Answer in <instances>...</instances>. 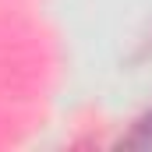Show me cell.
I'll return each instance as SVG.
<instances>
[{
    "mask_svg": "<svg viewBox=\"0 0 152 152\" xmlns=\"http://www.w3.org/2000/svg\"><path fill=\"white\" fill-rule=\"evenodd\" d=\"M117 145H120V149H134V152H152V106L131 124L127 134H120Z\"/></svg>",
    "mask_w": 152,
    "mask_h": 152,
    "instance_id": "obj_1",
    "label": "cell"
},
{
    "mask_svg": "<svg viewBox=\"0 0 152 152\" xmlns=\"http://www.w3.org/2000/svg\"><path fill=\"white\" fill-rule=\"evenodd\" d=\"M145 50H152V39H149V46H145Z\"/></svg>",
    "mask_w": 152,
    "mask_h": 152,
    "instance_id": "obj_2",
    "label": "cell"
}]
</instances>
